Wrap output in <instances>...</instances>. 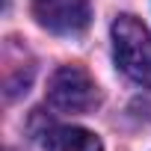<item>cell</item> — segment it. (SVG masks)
<instances>
[{
  "label": "cell",
  "instance_id": "1",
  "mask_svg": "<svg viewBox=\"0 0 151 151\" xmlns=\"http://www.w3.org/2000/svg\"><path fill=\"white\" fill-rule=\"evenodd\" d=\"M113 53L116 65L139 86L151 89V33L133 15H119L113 21Z\"/></svg>",
  "mask_w": 151,
  "mask_h": 151
},
{
  "label": "cell",
  "instance_id": "2",
  "mask_svg": "<svg viewBox=\"0 0 151 151\" xmlns=\"http://www.w3.org/2000/svg\"><path fill=\"white\" fill-rule=\"evenodd\" d=\"M47 101L62 113H89L98 104V86L80 65H62L47 80Z\"/></svg>",
  "mask_w": 151,
  "mask_h": 151
},
{
  "label": "cell",
  "instance_id": "3",
  "mask_svg": "<svg viewBox=\"0 0 151 151\" xmlns=\"http://www.w3.org/2000/svg\"><path fill=\"white\" fill-rule=\"evenodd\" d=\"M30 9L39 27L56 36H80L92 21L89 0H30Z\"/></svg>",
  "mask_w": 151,
  "mask_h": 151
},
{
  "label": "cell",
  "instance_id": "4",
  "mask_svg": "<svg viewBox=\"0 0 151 151\" xmlns=\"http://www.w3.org/2000/svg\"><path fill=\"white\" fill-rule=\"evenodd\" d=\"M45 151H104V145L86 127H56L45 136Z\"/></svg>",
  "mask_w": 151,
  "mask_h": 151
}]
</instances>
